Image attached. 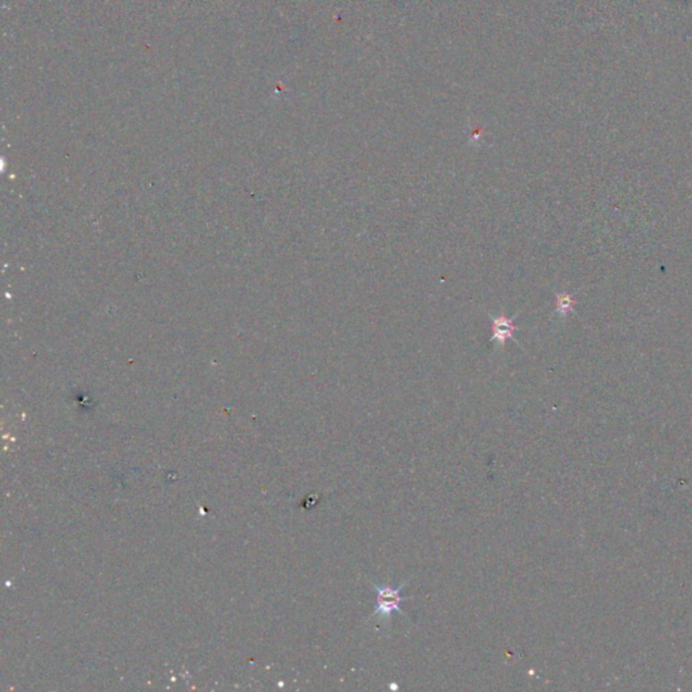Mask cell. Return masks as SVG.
Instances as JSON below:
<instances>
[{
	"mask_svg": "<svg viewBox=\"0 0 692 692\" xmlns=\"http://www.w3.org/2000/svg\"><path fill=\"white\" fill-rule=\"evenodd\" d=\"M371 586L376 590V607L372 613V617L382 615L387 621L391 619V615L394 613H399L403 617H407L400 608V603L407 600L408 597L401 596V590L407 586V582L403 583L400 587H391V586H379L373 582H371Z\"/></svg>",
	"mask_w": 692,
	"mask_h": 692,
	"instance_id": "cell-1",
	"label": "cell"
},
{
	"mask_svg": "<svg viewBox=\"0 0 692 692\" xmlns=\"http://www.w3.org/2000/svg\"><path fill=\"white\" fill-rule=\"evenodd\" d=\"M491 321H493V330H494L491 341L496 343L497 346L503 347L506 345L507 340L514 338V330H517L514 321L507 318L504 314L491 317Z\"/></svg>",
	"mask_w": 692,
	"mask_h": 692,
	"instance_id": "cell-2",
	"label": "cell"
},
{
	"mask_svg": "<svg viewBox=\"0 0 692 692\" xmlns=\"http://www.w3.org/2000/svg\"><path fill=\"white\" fill-rule=\"evenodd\" d=\"M560 310H567V307H569V299L567 297H560Z\"/></svg>",
	"mask_w": 692,
	"mask_h": 692,
	"instance_id": "cell-3",
	"label": "cell"
}]
</instances>
